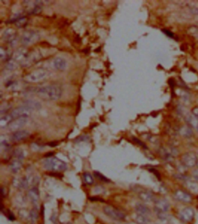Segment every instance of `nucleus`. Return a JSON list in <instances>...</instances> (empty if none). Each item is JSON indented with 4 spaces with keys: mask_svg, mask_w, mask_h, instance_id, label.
<instances>
[{
    "mask_svg": "<svg viewBox=\"0 0 198 224\" xmlns=\"http://www.w3.org/2000/svg\"><path fill=\"white\" fill-rule=\"evenodd\" d=\"M36 92L40 97L53 101L59 100L62 94L61 88L56 85L41 87L37 90Z\"/></svg>",
    "mask_w": 198,
    "mask_h": 224,
    "instance_id": "obj_1",
    "label": "nucleus"
},
{
    "mask_svg": "<svg viewBox=\"0 0 198 224\" xmlns=\"http://www.w3.org/2000/svg\"><path fill=\"white\" fill-rule=\"evenodd\" d=\"M42 164L45 170L51 171H63L67 168L66 163L56 157L47 158L43 161Z\"/></svg>",
    "mask_w": 198,
    "mask_h": 224,
    "instance_id": "obj_2",
    "label": "nucleus"
},
{
    "mask_svg": "<svg viewBox=\"0 0 198 224\" xmlns=\"http://www.w3.org/2000/svg\"><path fill=\"white\" fill-rule=\"evenodd\" d=\"M48 76V72L43 69H38L29 73L25 76V79L27 82L36 83L47 78Z\"/></svg>",
    "mask_w": 198,
    "mask_h": 224,
    "instance_id": "obj_3",
    "label": "nucleus"
},
{
    "mask_svg": "<svg viewBox=\"0 0 198 224\" xmlns=\"http://www.w3.org/2000/svg\"><path fill=\"white\" fill-rule=\"evenodd\" d=\"M39 33L32 30H27L22 35L21 42L24 46H30L35 44L40 40Z\"/></svg>",
    "mask_w": 198,
    "mask_h": 224,
    "instance_id": "obj_4",
    "label": "nucleus"
},
{
    "mask_svg": "<svg viewBox=\"0 0 198 224\" xmlns=\"http://www.w3.org/2000/svg\"><path fill=\"white\" fill-rule=\"evenodd\" d=\"M198 158L194 152H186L183 154L181 157L182 164L187 168H194L197 165Z\"/></svg>",
    "mask_w": 198,
    "mask_h": 224,
    "instance_id": "obj_5",
    "label": "nucleus"
},
{
    "mask_svg": "<svg viewBox=\"0 0 198 224\" xmlns=\"http://www.w3.org/2000/svg\"><path fill=\"white\" fill-rule=\"evenodd\" d=\"M104 212L107 217L115 220L121 221L124 220L126 217L125 214L123 212L110 206H105L104 208Z\"/></svg>",
    "mask_w": 198,
    "mask_h": 224,
    "instance_id": "obj_6",
    "label": "nucleus"
},
{
    "mask_svg": "<svg viewBox=\"0 0 198 224\" xmlns=\"http://www.w3.org/2000/svg\"><path fill=\"white\" fill-rule=\"evenodd\" d=\"M27 122V117L14 119L8 125V129L11 132H16L23 127Z\"/></svg>",
    "mask_w": 198,
    "mask_h": 224,
    "instance_id": "obj_7",
    "label": "nucleus"
},
{
    "mask_svg": "<svg viewBox=\"0 0 198 224\" xmlns=\"http://www.w3.org/2000/svg\"><path fill=\"white\" fill-rule=\"evenodd\" d=\"M195 215L194 209L191 207H187L180 212L179 217L184 223H189L193 220Z\"/></svg>",
    "mask_w": 198,
    "mask_h": 224,
    "instance_id": "obj_8",
    "label": "nucleus"
},
{
    "mask_svg": "<svg viewBox=\"0 0 198 224\" xmlns=\"http://www.w3.org/2000/svg\"><path fill=\"white\" fill-rule=\"evenodd\" d=\"M174 198H175L182 203H189L192 201V195L188 193V192L181 190L178 189L174 192Z\"/></svg>",
    "mask_w": 198,
    "mask_h": 224,
    "instance_id": "obj_9",
    "label": "nucleus"
},
{
    "mask_svg": "<svg viewBox=\"0 0 198 224\" xmlns=\"http://www.w3.org/2000/svg\"><path fill=\"white\" fill-rule=\"evenodd\" d=\"M31 109L26 106L18 107L15 109L11 113L10 115L12 119L18 118L20 117H28L30 114Z\"/></svg>",
    "mask_w": 198,
    "mask_h": 224,
    "instance_id": "obj_10",
    "label": "nucleus"
},
{
    "mask_svg": "<svg viewBox=\"0 0 198 224\" xmlns=\"http://www.w3.org/2000/svg\"><path fill=\"white\" fill-rule=\"evenodd\" d=\"M170 204L169 202L164 199H159L155 201V210L159 214H163L169 210Z\"/></svg>",
    "mask_w": 198,
    "mask_h": 224,
    "instance_id": "obj_11",
    "label": "nucleus"
},
{
    "mask_svg": "<svg viewBox=\"0 0 198 224\" xmlns=\"http://www.w3.org/2000/svg\"><path fill=\"white\" fill-rule=\"evenodd\" d=\"M29 136V132L25 130L18 131L14 132L11 136V140L13 142H19L25 139Z\"/></svg>",
    "mask_w": 198,
    "mask_h": 224,
    "instance_id": "obj_12",
    "label": "nucleus"
},
{
    "mask_svg": "<svg viewBox=\"0 0 198 224\" xmlns=\"http://www.w3.org/2000/svg\"><path fill=\"white\" fill-rule=\"evenodd\" d=\"M67 62L63 58L57 57L53 61V66L56 69L59 71L65 70L67 67Z\"/></svg>",
    "mask_w": 198,
    "mask_h": 224,
    "instance_id": "obj_13",
    "label": "nucleus"
},
{
    "mask_svg": "<svg viewBox=\"0 0 198 224\" xmlns=\"http://www.w3.org/2000/svg\"><path fill=\"white\" fill-rule=\"evenodd\" d=\"M135 211L137 215L148 217V215L151 213L150 209L144 204H138L135 206Z\"/></svg>",
    "mask_w": 198,
    "mask_h": 224,
    "instance_id": "obj_14",
    "label": "nucleus"
},
{
    "mask_svg": "<svg viewBox=\"0 0 198 224\" xmlns=\"http://www.w3.org/2000/svg\"><path fill=\"white\" fill-rule=\"evenodd\" d=\"M139 198L144 202H151L154 201V195L149 191H142L139 193Z\"/></svg>",
    "mask_w": 198,
    "mask_h": 224,
    "instance_id": "obj_15",
    "label": "nucleus"
},
{
    "mask_svg": "<svg viewBox=\"0 0 198 224\" xmlns=\"http://www.w3.org/2000/svg\"><path fill=\"white\" fill-rule=\"evenodd\" d=\"M28 196L34 204L38 203L40 198V193L37 187L31 189L28 191Z\"/></svg>",
    "mask_w": 198,
    "mask_h": 224,
    "instance_id": "obj_16",
    "label": "nucleus"
},
{
    "mask_svg": "<svg viewBox=\"0 0 198 224\" xmlns=\"http://www.w3.org/2000/svg\"><path fill=\"white\" fill-rule=\"evenodd\" d=\"M185 120L190 127L194 128L196 129H197L198 126V119L197 118L192 114L186 115L185 117Z\"/></svg>",
    "mask_w": 198,
    "mask_h": 224,
    "instance_id": "obj_17",
    "label": "nucleus"
},
{
    "mask_svg": "<svg viewBox=\"0 0 198 224\" xmlns=\"http://www.w3.org/2000/svg\"><path fill=\"white\" fill-rule=\"evenodd\" d=\"M180 134L183 136V137H185L186 138L191 137L192 136L193 132L191 128V127L189 125L187 126H183L180 129Z\"/></svg>",
    "mask_w": 198,
    "mask_h": 224,
    "instance_id": "obj_18",
    "label": "nucleus"
},
{
    "mask_svg": "<svg viewBox=\"0 0 198 224\" xmlns=\"http://www.w3.org/2000/svg\"><path fill=\"white\" fill-rule=\"evenodd\" d=\"M187 188L192 193H198V183L194 181H186Z\"/></svg>",
    "mask_w": 198,
    "mask_h": 224,
    "instance_id": "obj_19",
    "label": "nucleus"
},
{
    "mask_svg": "<svg viewBox=\"0 0 198 224\" xmlns=\"http://www.w3.org/2000/svg\"><path fill=\"white\" fill-rule=\"evenodd\" d=\"M22 163L20 161V160L16 159V160L13 161V162H12L11 167H10L11 170L13 173H17L20 170V168L22 167Z\"/></svg>",
    "mask_w": 198,
    "mask_h": 224,
    "instance_id": "obj_20",
    "label": "nucleus"
},
{
    "mask_svg": "<svg viewBox=\"0 0 198 224\" xmlns=\"http://www.w3.org/2000/svg\"><path fill=\"white\" fill-rule=\"evenodd\" d=\"M13 119L11 117L10 115H5L2 117L0 119V126L1 128L8 126L9 123Z\"/></svg>",
    "mask_w": 198,
    "mask_h": 224,
    "instance_id": "obj_21",
    "label": "nucleus"
},
{
    "mask_svg": "<svg viewBox=\"0 0 198 224\" xmlns=\"http://www.w3.org/2000/svg\"><path fill=\"white\" fill-rule=\"evenodd\" d=\"M25 106L31 110L38 109L41 108V105L39 103L35 101H31V100L27 101L25 103Z\"/></svg>",
    "mask_w": 198,
    "mask_h": 224,
    "instance_id": "obj_22",
    "label": "nucleus"
},
{
    "mask_svg": "<svg viewBox=\"0 0 198 224\" xmlns=\"http://www.w3.org/2000/svg\"><path fill=\"white\" fill-rule=\"evenodd\" d=\"M188 34L195 39H198V26H192L188 28Z\"/></svg>",
    "mask_w": 198,
    "mask_h": 224,
    "instance_id": "obj_23",
    "label": "nucleus"
},
{
    "mask_svg": "<svg viewBox=\"0 0 198 224\" xmlns=\"http://www.w3.org/2000/svg\"><path fill=\"white\" fill-rule=\"evenodd\" d=\"M83 178L84 179L85 182L87 185H92L94 183V179H93L92 175L88 173V172H85L83 174Z\"/></svg>",
    "mask_w": 198,
    "mask_h": 224,
    "instance_id": "obj_24",
    "label": "nucleus"
},
{
    "mask_svg": "<svg viewBox=\"0 0 198 224\" xmlns=\"http://www.w3.org/2000/svg\"><path fill=\"white\" fill-rule=\"evenodd\" d=\"M94 175L95 176V178L99 179L101 181H102V182H110V180L108 178H107L104 175H102V173H101L99 172H94Z\"/></svg>",
    "mask_w": 198,
    "mask_h": 224,
    "instance_id": "obj_25",
    "label": "nucleus"
},
{
    "mask_svg": "<svg viewBox=\"0 0 198 224\" xmlns=\"http://www.w3.org/2000/svg\"><path fill=\"white\" fill-rule=\"evenodd\" d=\"M39 217L38 212L36 210H32L29 213V218L30 219L32 223L36 222V221L37 220Z\"/></svg>",
    "mask_w": 198,
    "mask_h": 224,
    "instance_id": "obj_26",
    "label": "nucleus"
},
{
    "mask_svg": "<svg viewBox=\"0 0 198 224\" xmlns=\"http://www.w3.org/2000/svg\"><path fill=\"white\" fill-rule=\"evenodd\" d=\"M148 221V217L139 215L137 217V223L139 224H146Z\"/></svg>",
    "mask_w": 198,
    "mask_h": 224,
    "instance_id": "obj_27",
    "label": "nucleus"
},
{
    "mask_svg": "<svg viewBox=\"0 0 198 224\" xmlns=\"http://www.w3.org/2000/svg\"><path fill=\"white\" fill-rule=\"evenodd\" d=\"M14 32H15V31H13L12 29L8 30L5 33V39H7L8 40H13V37H15V33Z\"/></svg>",
    "mask_w": 198,
    "mask_h": 224,
    "instance_id": "obj_28",
    "label": "nucleus"
},
{
    "mask_svg": "<svg viewBox=\"0 0 198 224\" xmlns=\"http://www.w3.org/2000/svg\"><path fill=\"white\" fill-rule=\"evenodd\" d=\"M15 156L16 157V158H18L17 159L21 161L22 159H23V158H24L23 153L21 150H19V149L16 150L15 151Z\"/></svg>",
    "mask_w": 198,
    "mask_h": 224,
    "instance_id": "obj_29",
    "label": "nucleus"
},
{
    "mask_svg": "<svg viewBox=\"0 0 198 224\" xmlns=\"http://www.w3.org/2000/svg\"><path fill=\"white\" fill-rule=\"evenodd\" d=\"M162 32H163L165 35H166L167 36H169V37H171V38H173V37H174V33H172L170 30L164 29L162 30Z\"/></svg>",
    "mask_w": 198,
    "mask_h": 224,
    "instance_id": "obj_30",
    "label": "nucleus"
},
{
    "mask_svg": "<svg viewBox=\"0 0 198 224\" xmlns=\"http://www.w3.org/2000/svg\"><path fill=\"white\" fill-rule=\"evenodd\" d=\"M192 114L198 119V107L195 106L192 109Z\"/></svg>",
    "mask_w": 198,
    "mask_h": 224,
    "instance_id": "obj_31",
    "label": "nucleus"
},
{
    "mask_svg": "<svg viewBox=\"0 0 198 224\" xmlns=\"http://www.w3.org/2000/svg\"><path fill=\"white\" fill-rule=\"evenodd\" d=\"M8 219L10 221H14L15 220V215H13L12 212H11L10 211L8 212Z\"/></svg>",
    "mask_w": 198,
    "mask_h": 224,
    "instance_id": "obj_32",
    "label": "nucleus"
},
{
    "mask_svg": "<svg viewBox=\"0 0 198 224\" xmlns=\"http://www.w3.org/2000/svg\"><path fill=\"white\" fill-rule=\"evenodd\" d=\"M134 140L136 142V143H137V144H138V145H141V146H142V147H144V148H146V145L142 143V142H141L140 140H139L138 139H137V138H134Z\"/></svg>",
    "mask_w": 198,
    "mask_h": 224,
    "instance_id": "obj_33",
    "label": "nucleus"
},
{
    "mask_svg": "<svg viewBox=\"0 0 198 224\" xmlns=\"http://www.w3.org/2000/svg\"><path fill=\"white\" fill-rule=\"evenodd\" d=\"M127 224H139L138 223H137V222L135 223V222H131V223H128Z\"/></svg>",
    "mask_w": 198,
    "mask_h": 224,
    "instance_id": "obj_34",
    "label": "nucleus"
},
{
    "mask_svg": "<svg viewBox=\"0 0 198 224\" xmlns=\"http://www.w3.org/2000/svg\"><path fill=\"white\" fill-rule=\"evenodd\" d=\"M197 167H198V162H197Z\"/></svg>",
    "mask_w": 198,
    "mask_h": 224,
    "instance_id": "obj_35",
    "label": "nucleus"
},
{
    "mask_svg": "<svg viewBox=\"0 0 198 224\" xmlns=\"http://www.w3.org/2000/svg\"><path fill=\"white\" fill-rule=\"evenodd\" d=\"M197 130L198 131V128H197Z\"/></svg>",
    "mask_w": 198,
    "mask_h": 224,
    "instance_id": "obj_36",
    "label": "nucleus"
}]
</instances>
